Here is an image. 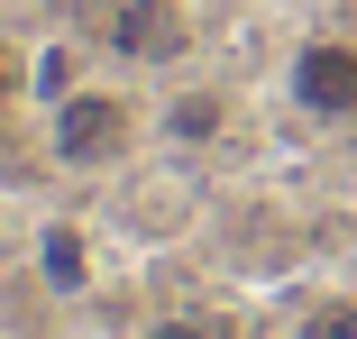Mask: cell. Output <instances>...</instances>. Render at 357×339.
Listing matches in <instances>:
<instances>
[{"instance_id":"1","label":"cell","mask_w":357,"mask_h":339,"mask_svg":"<svg viewBox=\"0 0 357 339\" xmlns=\"http://www.w3.org/2000/svg\"><path fill=\"white\" fill-rule=\"evenodd\" d=\"M46 147H55L64 174H101V165H119V156L137 147V101H128V92H101V83L64 92V101L46 110Z\"/></svg>"},{"instance_id":"2","label":"cell","mask_w":357,"mask_h":339,"mask_svg":"<svg viewBox=\"0 0 357 339\" xmlns=\"http://www.w3.org/2000/svg\"><path fill=\"white\" fill-rule=\"evenodd\" d=\"M294 110L303 119H357V46L348 37H312L294 46Z\"/></svg>"},{"instance_id":"3","label":"cell","mask_w":357,"mask_h":339,"mask_svg":"<svg viewBox=\"0 0 357 339\" xmlns=\"http://www.w3.org/2000/svg\"><path fill=\"white\" fill-rule=\"evenodd\" d=\"M119 46H128L137 64H174V55L192 46V28H183V10H165V0H128V19H119Z\"/></svg>"},{"instance_id":"4","label":"cell","mask_w":357,"mask_h":339,"mask_svg":"<svg viewBox=\"0 0 357 339\" xmlns=\"http://www.w3.org/2000/svg\"><path fill=\"white\" fill-rule=\"evenodd\" d=\"M165 138H183V147L220 138V92H174L165 101Z\"/></svg>"},{"instance_id":"5","label":"cell","mask_w":357,"mask_h":339,"mask_svg":"<svg viewBox=\"0 0 357 339\" xmlns=\"http://www.w3.org/2000/svg\"><path fill=\"white\" fill-rule=\"evenodd\" d=\"M46 276L55 285H83V239L74 229H46Z\"/></svg>"},{"instance_id":"6","label":"cell","mask_w":357,"mask_h":339,"mask_svg":"<svg viewBox=\"0 0 357 339\" xmlns=\"http://www.w3.org/2000/svg\"><path fill=\"white\" fill-rule=\"evenodd\" d=\"M10 92H28V55L0 46V110H10Z\"/></svg>"},{"instance_id":"7","label":"cell","mask_w":357,"mask_h":339,"mask_svg":"<svg viewBox=\"0 0 357 339\" xmlns=\"http://www.w3.org/2000/svg\"><path fill=\"white\" fill-rule=\"evenodd\" d=\"M147 339H211V330H202V321H192V312H174V321H156V330H147Z\"/></svg>"},{"instance_id":"8","label":"cell","mask_w":357,"mask_h":339,"mask_svg":"<svg viewBox=\"0 0 357 339\" xmlns=\"http://www.w3.org/2000/svg\"><path fill=\"white\" fill-rule=\"evenodd\" d=\"M330 339H357V303H339V312H330Z\"/></svg>"}]
</instances>
